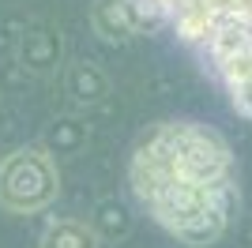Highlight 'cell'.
I'll return each mask as SVG.
<instances>
[{
  "instance_id": "obj_3",
  "label": "cell",
  "mask_w": 252,
  "mask_h": 248,
  "mask_svg": "<svg viewBox=\"0 0 252 248\" xmlns=\"http://www.w3.org/2000/svg\"><path fill=\"white\" fill-rule=\"evenodd\" d=\"M169 132H173V147H177V162L185 169V177H192L203 188L237 196L233 155L215 128L196 124V121H169Z\"/></svg>"
},
{
  "instance_id": "obj_1",
  "label": "cell",
  "mask_w": 252,
  "mask_h": 248,
  "mask_svg": "<svg viewBox=\"0 0 252 248\" xmlns=\"http://www.w3.org/2000/svg\"><path fill=\"white\" fill-rule=\"evenodd\" d=\"M166 27L226 91V102L252 117V0H162Z\"/></svg>"
},
{
  "instance_id": "obj_4",
  "label": "cell",
  "mask_w": 252,
  "mask_h": 248,
  "mask_svg": "<svg viewBox=\"0 0 252 248\" xmlns=\"http://www.w3.org/2000/svg\"><path fill=\"white\" fill-rule=\"evenodd\" d=\"M15 57L31 75H57L64 68V38L61 31L45 19H34L23 27Z\"/></svg>"
},
{
  "instance_id": "obj_5",
  "label": "cell",
  "mask_w": 252,
  "mask_h": 248,
  "mask_svg": "<svg viewBox=\"0 0 252 248\" xmlns=\"http://www.w3.org/2000/svg\"><path fill=\"white\" fill-rule=\"evenodd\" d=\"M109 75L98 68V64L91 61H72L68 68H64V94L72 98V105H79V109H94V105H102L105 98H109Z\"/></svg>"
},
{
  "instance_id": "obj_7",
  "label": "cell",
  "mask_w": 252,
  "mask_h": 248,
  "mask_svg": "<svg viewBox=\"0 0 252 248\" xmlns=\"http://www.w3.org/2000/svg\"><path fill=\"white\" fill-rule=\"evenodd\" d=\"M91 23L105 41H128L139 34L136 23H132V11H128V0H94Z\"/></svg>"
},
{
  "instance_id": "obj_8",
  "label": "cell",
  "mask_w": 252,
  "mask_h": 248,
  "mask_svg": "<svg viewBox=\"0 0 252 248\" xmlns=\"http://www.w3.org/2000/svg\"><path fill=\"white\" fill-rule=\"evenodd\" d=\"M45 151L57 158H68V155H79L87 147V124L79 117H57V121L45 128Z\"/></svg>"
},
{
  "instance_id": "obj_9",
  "label": "cell",
  "mask_w": 252,
  "mask_h": 248,
  "mask_svg": "<svg viewBox=\"0 0 252 248\" xmlns=\"http://www.w3.org/2000/svg\"><path fill=\"white\" fill-rule=\"evenodd\" d=\"M91 226L102 241H121L132 233V215H128V207L121 199H102L94 207V215H91Z\"/></svg>"
},
{
  "instance_id": "obj_6",
  "label": "cell",
  "mask_w": 252,
  "mask_h": 248,
  "mask_svg": "<svg viewBox=\"0 0 252 248\" xmlns=\"http://www.w3.org/2000/svg\"><path fill=\"white\" fill-rule=\"evenodd\" d=\"M38 248H102V237L94 233L91 222H75V218H53L42 229Z\"/></svg>"
},
{
  "instance_id": "obj_2",
  "label": "cell",
  "mask_w": 252,
  "mask_h": 248,
  "mask_svg": "<svg viewBox=\"0 0 252 248\" xmlns=\"http://www.w3.org/2000/svg\"><path fill=\"white\" fill-rule=\"evenodd\" d=\"M61 177L45 147H19L0 162V207L11 215H38L57 199Z\"/></svg>"
},
{
  "instance_id": "obj_10",
  "label": "cell",
  "mask_w": 252,
  "mask_h": 248,
  "mask_svg": "<svg viewBox=\"0 0 252 248\" xmlns=\"http://www.w3.org/2000/svg\"><path fill=\"white\" fill-rule=\"evenodd\" d=\"M128 11H132L136 31H158V27H166V8H162V0H128Z\"/></svg>"
}]
</instances>
